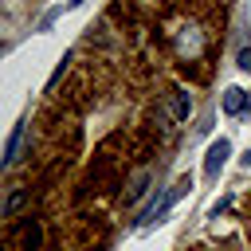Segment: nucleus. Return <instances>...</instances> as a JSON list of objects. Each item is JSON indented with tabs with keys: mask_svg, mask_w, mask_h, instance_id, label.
Wrapping results in <instances>:
<instances>
[{
	"mask_svg": "<svg viewBox=\"0 0 251 251\" xmlns=\"http://www.w3.org/2000/svg\"><path fill=\"white\" fill-rule=\"evenodd\" d=\"M227 153H231V145H227V137H220V141H216V145L208 149V157H204V173H208V176H216V173L224 169Z\"/></svg>",
	"mask_w": 251,
	"mask_h": 251,
	"instance_id": "7ed1b4c3",
	"label": "nucleus"
},
{
	"mask_svg": "<svg viewBox=\"0 0 251 251\" xmlns=\"http://www.w3.org/2000/svg\"><path fill=\"white\" fill-rule=\"evenodd\" d=\"M239 110H247V98L239 86H227L224 90V114H239Z\"/></svg>",
	"mask_w": 251,
	"mask_h": 251,
	"instance_id": "0eeeda50",
	"label": "nucleus"
},
{
	"mask_svg": "<svg viewBox=\"0 0 251 251\" xmlns=\"http://www.w3.org/2000/svg\"><path fill=\"white\" fill-rule=\"evenodd\" d=\"M43 247V224L35 216H24L8 227V251H39Z\"/></svg>",
	"mask_w": 251,
	"mask_h": 251,
	"instance_id": "f03ea898",
	"label": "nucleus"
},
{
	"mask_svg": "<svg viewBox=\"0 0 251 251\" xmlns=\"http://www.w3.org/2000/svg\"><path fill=\"white\" fill-rule=\"evenodd\" d=\"M235 63H239V71H251V47H243V51H239V59H235Z\"/></svg>",
	"mask_w": 251,
	"mask_h": 251,
	"instance_id": "1a4fd4ad",
	"label": "nucleus"
},
{
	"mask_svg": "<svg viewBox=\"0 0 251 251\" xmlns=\"http://www.w3.org/2000/svg\"><path fill=\"white\" fill-rule=\"evenodd\" d=\"M24 204H27V188H16V192L8 196V204H4V216L12 220V216H16L20 208H24Z\"/></svg>",
	"mask_w": 251,
	"mask_h": 251,
	"instance_id": "6e6552de",
	"label": "nucleus"
},
{
	"mask_svg": "<svg viewBox=\"0 0 251 251\" xmlns=\"http://www.w3.org/2000/svg\"><path fill=\"white\" fill-rule=\"evenodd\" d=\"M169 110H173V118H176V122H184V118H188V110H192V98H188L184 90H173V94H169Z\"/></svg>",
	"mask_w": 251,
	"mask_h": 251,
	"instance_id": "423d86ee",
	"label": "nucleus"
},
{
	"mask_svg": "<svg viewBox=\"0 0 251 251\" xmlns=\"http://www.w3.org/2000/svg\"><path fill=\"white\" fill-rule=\"evenodd\" d=\"M149 180H153V173H149V169H141V173H137L133 180H126V192H122V200H126V204H137V200L145 196Z\"/></svg>",
	"mask_w": 251,
	"mask_h": 251,
	"instance_id": "20e7f679",
	"label": "nucleus"
},
{
	"mask_svg": "<svg viewBox=\"0 0 251 251\" xmlns=\"http://www.w3.org/2000/svg\"><path fill=\"white\" fill-rule=\"evenodd\" d=\"M243 165H247V169H251V149H247V157H243Z\"/></svg>",
	"mask_w": 251,
	"mask_h": 251,
	"instance_id": "9d476101",
	"label": "nucleus"
},
{
	"mask_svg": "<svg viewBox=\"0 0 251 251\" xmlns=\"http://www.w3.org/2000/svg\"><path fill=\"white\" fill-rule=\"evenodd\" d=\"M24 133H27V126L20 122V126L12 129V137H8V149H4V165H16V161H20V145H24Z\"/></svg>",
	"mask_w": 251,
	"mask_h": 251,
	"instance_id": "39448f33",
	"label": "nucleus"
},
{
	"mask_svg": "<svg viewBox=\"0 0 251 251\" xmlns=\"http://www.w3.org/2000/svg\"><path fill=\"white\" fill-rule=\"evenodd\" d=\"M208 47H212V35L204 31V24H180L176 31H173V51H176V59L184 63V67H192V63H200L204 55H208Z\"/></svg>",
	"mask_w": 251,
	"mask_h": 251,
	"instance_id": "f257e3e1",
	"label": "nucleus"
}]
</instances>
